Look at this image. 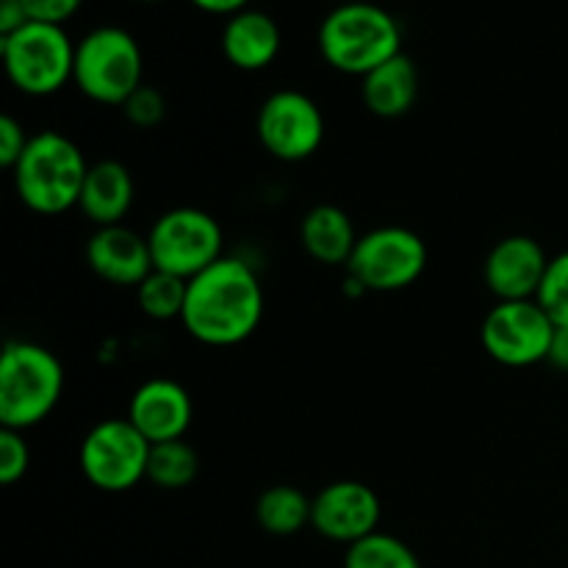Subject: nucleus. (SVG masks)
I'll use <instances>...</instances> for the list:
<instances>
[{"label":"nucleus","instance_id":"f257e3e1","mask_svg":"<svg viewBox=\"0 0 568 568\" xmlns=\"http://www.w3.org/2000/svg\"><path fill=\"white\" fill-rule=\"evenodd\" d=\"M264 316V286L258 272L236 255H222L216 264L194 275L186 286L183 327L209 347H233L258 331Z\"/></svg>","mask_w":568,"mask_h":568},{"label":"nucleus","instance_id":"f03ea898","mask_svg":"<svg viewBox=\"0 0 568 568\" xmlns=\"http://www.w3.org/2000/svg\"><path fill=\"white\" fill-rule=\"evenodd\" d=\"M320 53L344 75H369L403 53V28L383 6L358 0L338 3L320 26Z\"/></svg>","mask_w":568,"mask_h":568},{"label":"nucleus","instance_id":"7ed1b4c3","mask_svg":"<svg viewBox=\"0 0 568 568\" xmlns=\"http://www.w3.org/2000/svg\"><path fill=\"white\" fill-rule=\"evenodd\" d=\"M11 175H14L17 197L33 214L59 216L78 209L89 164L70 136L59 131H42L28 139L26 153L20 155Z\"/></svg>","mask_w":568,"mask_h":568},{"label":"nucleus","instance_id":"20e7f679","mask_svg":"<svg viewBox=\"0 0 568 568\" xmlns=\"http://www.w3.org/2000/svg\"><path fill=\"white\" fill-rule=\"evenodd\" d=\"M64 392V366L48 347L9 342L0 358V425L31 430L42 425Z\"/></svg>","mask_w":568,"mask_h":568},{"label":"nucleus","instance_id":"39448f33","mask_svg":"<svg viewBox=\"0 0 568 568\" xmlns=\"http://www.w3.org/2000/svg\"><path fill=\"white\" fill-rule=\"evenodd\" d=\"M142 48L120 26H100L75 44L72 83L83 98L100 105H125V100L142 87Z\"/></svg>","mask_w":568,"mask_h":568},{"label":"nucleus","instance_id":"423d86ee","mask_svg":"<svg viewBox=\"0 0 568 568\" xmlns=\"http://www.w3.org/2000/svg\"><path fill=\"white\" fill-rule=\"evenodd\" d=\"M0 59L11 87L31 98H48L72 81L75 44L64 26L26 22L9 37H0Z\"/></svg>","mask_w":568,"mask_h":568},{"label":"nucleus","instance_id":"0eeeda50","mask_svg":"<svg viewBox=\"0 0 568 568\" xmlns=\"http://www.w3.org/2000/svg\"><path fill=\"white\" fill-rule=\"evenodd\" d=\"M153 444L131 425V419H103L83 436L78 464L89 486L105 494L131 491L148 480Z\"/></svg>","mask_w":568,"mask_h":568},{"label":"nucleus","instance_id":"6e6552de","mask_svg":"<svg viewBox=\"0 0 568 568\" xmlns=\"http://www.w3.org/2000/svg\"><path fill=\"white\" fill-rule=\"evenodd\" d=\"M150 253H153V266L170 275L192 281L203 270L222 258V227L209 211L192 209H172L155 220L148 233Z\"/></svg>","mask_w":568,"mask_h":568},{"label":"nucleus","instance_id":"1a4fd4ad","mask_svg":"<svg viewBox=\"0 0 568 568\" xmlns=\"http://www.w3.org/2000/svg\"><path fill=\"white\" fill-rule=\"evenodd\" d=\"M427 270V244L410 227L383 225L364 233L349 258V277L366 292H403Z\"/></svg>","mask_w":568,"mask_h":568},{"label":"nucleus","instance_id":"9d476101","mask_svg":"<svg viewBox=\"0 0 568 568\" xmlns=\"http://www.w3.org/2000/svg\"><path fill=\"white\" fill-rule=\"evenodd\" d=\"M555 333L558 327L538 300H516L497 303L488 311L480 327V342L497 364L525 369L549 361Z\"/></svg>","mask_w":568,"mask_h":568},{"label":"nucleus","instance_id":"9b49d317","mask_svg":"<svg viewBox=\"0 0 568 568\" xmlns=\"http://www.w3.org/2000/svg\"><path fill=\"white\" fill-rule=\"evenodd\" d=\"M255 133L266 153L297 164L311 159L325 142V116L314 98L297 89H281L261 103Z\"/></svg>","mask_w":568,"mask_h":568},{"label":"nucleus","instance_id":"f8f14e48","mask_svg":"<svg viewBox=\"0 0 568 568\" xmlns=\"http://www.w3.org/2000/svg\"><path fill=\"white\" fill-rule=\"evenodd\" d=\"M383 505L372 486L358 480H336L322 488L311 508V527L327 541L353 547L381 527Z\"/></svg>","mask_w":568,"mask_h":568},{"label":"nucleus","instance_id":"ddd939ff","mask_svg":"<svg viewBox=\"0 0 568 568\" xmlns=\"http://www.w3.org/2000/svg\"><path fill=\"white\" fill-rule=\"evenodd\" d=\"M549 255L532 236H505L488 250L483 277L497 303L536 300L547 275Z\"/></svg>","mask_w":568,"mask_h":568},{"label":"nucleus","instance_id":"4468645a","mask_svg":"<svg viewBox=\"0 0 568 568\" xmlns=\"http://www.w3.org/2000/svg\"><path fill=\"white\" fill-rule=\"evenodd\" d=\"M192 397L181 383L170 377H153L142 383L128 405V419L150 444L183 438L192 425Z\"/></svg>","mask_w":568,"mask_h":568},{"label":"nucleus","instance_id":"2eb2a0df","mask_svg":"<svg viewBox=\"0 0 568 568\" xmlns=\"http://www.w3.org/2000/svg\"><path fill=\"white\" fill-rule=\"evenodd\" d=\"M87 264L100 281L133 288L155 270L148 236L125 225L98 227L87 242Z\"/></svg>","mask_w":568,"mask_h":568},{"label":"nucleus","instance_id":"dca6fc26","mask_svg":"<svg viewBox=\"0 0 568 568\" xmlns=\"http://www.w3.org/2000/svg\"><path fill=\"white\" fill-rule=\"evenodd\" d=\"M222 53L236 70H266L281 53V28L266 11H239L222 28Z\"/></svg>","mask_w":568,"mask_h":568},{"label":"nucleus","instance_id":"f3484780","mask_svg":"<svg viewBox=\"0 0 568 568\" xmlns=\"http://www.w3.org/2000/svg\"><path fill=\"white\" fill-rule=\"evenodd\" d=\"M133 200H136V183L128 166L105 159L89 166L78 209L94 227H111L122 225L128 211L133 209Z\"/></svg>","mask_w":568,"mask_h":568},{"label":"nucleus","instance_id":"a211bd4d","mask_svg":"<svg viewBox=\"0 0 568 568\" xmlns=\"http://www.w3.org/2000/svg\"><path fill=\"white\" fill-rule=\"evenodd\" d=\"M361 81H364L361 87L364 105L381 120L405 116L419 100V70H416L414 59L405 53H397Z\"/></svg>","mask_w":568,"mask_h":568},{"label":"nucleus","instance_id":"6ab92c4d","mask_svg":"<svg viewBox=\"0 0 568 568\" xmlns=\"http://www.w3.org/2000/svg\"><path fill=\"white\" fill-rule=\"evenodd\" d=\"M358 231L344 209L331 203L314 205L300 222V242L314 261L327 266H347L358 244Z\"/></svg>","mask_w":568,"mask_h":568},{"label":"nucleus","instance_id":"aec40b11","mask_svg":"<svg viewBox=\"0 0 568 568\" xmlns=\"http://www.w3.org/2000/svg\"><path fill=\"white\" fill-rule=\"evenodd\" d=\"M311 508H314V499L305 497L300 488L272 486L255 503V521L270 536H297L311 525Z\"/></svg>","mask_w":568,"mask_h":568},{"label":"nucleus","instance_id":"412c9836","mask_svg":"<svg viewBox=\"0 0 568 568\" xmlns=\"http://www.w3.org/2000/svg\"><path fill=\"white\" fill-rule=\"evenodd\" d=\"M200 475V455L183 438L175 442H161L150 447L148 480L164 491H181L189 488Z\"/></svg>","mask_w":568,"mask_h":568},{"label":"nucleus","instance_id":"4be33fe9","mask_svg":"<svg viewBox=\"0 0 568 568\" xmlns=\"http://www.w3.org/2000/svg\"><path fill=\"white\" fill-rule=\"evenodd\" d=\"M344 568H422V560L397 536L377 530L347 547Z\"/></svg>","mask_w":568,"mask_h":568},{"label":"nucleus","instance_id":"5701e85b","mask_svg":"<svg viewBox=\"0 0 568 568\" xmlns=\"http://www.w3.org/2000/svg\"><path fill=\"white\" fill-rule=\"evenodd\" d=\"M186 286L189 281H183V277L153 270L136 286L139 308H142L144 316L155 322L181 320L183 305H186Z\"/></svg>","mask_w":568,"mask_h":568},{"label":"nucleus","instance_id":"b1692460","mask_svg":"<svg viewBox=\"0 0 568 568\" xmlns=\"http://www.w3.org/2000/svg\"><path fill=\"white\" fill-rule=\"evenodd\" d=\"M536 300L555 322V327H568V250L549 258L547 275H544Z\"/></svg>","mask_w":568,"mask_h":568},{"label":"nucleus","instance_id":"393cba45","mask_svg":"<svg viewBox=\"0 0 568 568\" xmlns=\"http://www.w3.org/2000/svg\"><path fill=\"white\" fill-rule=\"evenodd\" d=\"M31 466V449H28L26 438L20 430H0V483L3 486H14L22 480Z\"/></svg>","mask_w":568,"mask_h":568},{"label":"nucleus","instance_id":"a878e982","mask_svg":"<svg viewBox=\"0 0 568 568\" xmlns=\"http://www.w3.org/2000/svg\"><path fill=\"white\" fill-rule=\"evenodd\" d=\"M122 114H125V120L131 122V125L155 128L164 122L166 100L159 89L144 87L142 83V87H139L136 92L125 100V105H122Z\"/></svg>","mask_w":568,"mask_h":568},{"label":"nucleus","instance_id":"bb28decb","mask_svg":"<svg viewBox=\"0 0 568 568\" xmlns=\"http://www.w3.org/2000/svg\"><path fill=\"white\" fill-rule=\"evenodd\" d=\"M26 14L31 22H48V26H64L70 17L78 14L83 0H22Z\"/></svg>","mask_w":568,"mask_h":568},{"label":"nucleus","instance_id":"cd10ccee","mask_svg":"<svg viewBox=\"0 0 568 568\" xmlns=\"http://www.w3.org/2000/svg\"><path fill=\"white\" fill-rule=\"evenodd\" d=\"M28 139L31 136H28L26 128H22L14 116H0V164H3L6 170H14L20 155L26 153Z\"/></svg>","mask_w":568,"mask_h":568},{"label":"nucleus","instance_id":"c85d7f7f","mask_svg":"<svg viewBox=\"0 0 568 568\" xmlns=\"http://www.w3.org/2000/svg\"><path fill=\"white\" fill-rule=\"evenodd\" d=\"M26 22L31 20H28L22 0H0V37H9V33H14Z\"/></svg>","mask_w":568,"mask_h":568},{"label":"nucleus","instance_id":"c756f323","mask_svg":"<svg viewBox=\"0 0 568 568\" xmlns=\"http://www.w3.org/2000/svg\"><path fill=\"white\" fill-rule=\"evenodd\" d=\"M192 6H197L200 11L205 14H222V17H233L239 11L250 9V0H189Z\"/></svg>","mask_w":568,"mask_h":568},{"label":"nucleus","instance_id":"7c9ffc66","mask_svg":"<svg viewBox=\"0 0 568 568\" xmlns=\"http://www.w3.org/2000/svg\"><path fill=\"white\" fill-rule=\"evenodd\" d=\"M549 364L558 366L560 372H568V327H558V333H555Z\"/></svg>","mask_w":568,"mask_h":568},{"label":"nucleus","instance_id":"2f4dec72","mask_svg":"<svg viewBox=\"0 0 568 568\" xmlns=\"http://www.w3.org/2000/svg\"><path fill=\"white\" fill-rule=\"evenodd\" d=\"M142 3H161V0H142Z\"/></svg>","mask_w":568,"mask_h":568},{"label":"nucleus","instance_id":"473e14b6","mask_svg":"<svg viewBox=\"0 0 568 568\" xmlns=\"http://www.w3.org/2000/svg\"><path fill=\"white\" fill-rule=\"evenodd\" d=\"M342 3H358V0H342Z\"/></svg>","mask_w":568,"mask_h":568}]
</instances>
